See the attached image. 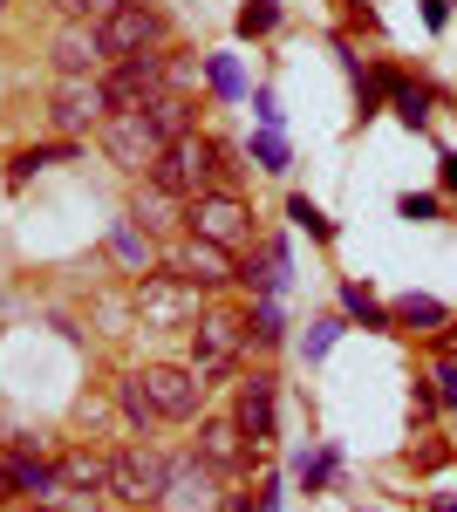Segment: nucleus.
I'll return each instance as SVG.
<instances>
[{
    "label": "nucleus",
    "mask_w": 457,
    "mask_h": 512,
    "mask_svg": "<svg viewBox=\"0 0 457 512\" xmlns=\"http://www.w3.org/2000/svg\"><path fill=\"white\" fill-rule=\"evenodd\" d=\"M185 130H191V103L178 89H164V96L137 103V110H116V117L103 123V151H110L123 171H151V164L164 158V144H178Z\"/></svg>",
    "instance_id": "f257e3e1"
},
{
    "label": "nucleus",
    "mask_w": 457,
    "mask_h": 512,
    "mask_svg": "<svg viewBox=\"0 0 457 512\" xmlns=\"http://www.w3.org/2000/svg\"><path fill=\"white\" fill-rule=\"evenodd\" d=\"M144 185H157V192L171 198H205L219 192V137H198V130H185L178 144H164V158L144 171Z\"/></svg>",
    "instance_id": "f03ea898"
},
{
    "label": "nucleus",
    "mask_w": 457,
    "mask_h": 512,
    "mask_svg": "<svg viewBox=\"0 0 457 512\" xmlns=\"http://www.w3.org/2000/svg\"><path fill=\"white\" fill-rule=\"evenodd\" d=\"M96 41H103L110 62H123V55H151V48H164V14H157L151 0H123L116 14L96 21Z\"/></svg>",
    "instance_id": "7ed1b4c3"
},
{
    "label": "nucleus",
    "mask_w": 457,
    "mask_h": 512,
    "mask_svg": "<svg viewBox=\"0 0 457 512\" xmlns=\"http://www.w3.org/2000/svg\"><path fill=\"white\" fill-rule=\"evenodd\" d=\"M103 89H110V117L116 110H137V103H151V96L171 89V55H164V48H151V55H123L110 76H103Z\"/></svg>",
    "instance_id": "20e7f679"
},
{
    "label": "nucleus",
    "mask_w": 457,
    "mask_h": 512,
    "mask_svg": "<svg viewBox=\"0 0 457 512\" xmlns=\"http://www.w3.org/2000/svg\"><path fill=\"white\" fill-rule=\"evenodd\" d=\"M219 478L198 451L185 458H171V478H164V492H157V512H219Z\"/></svg>",
    "instance_id": "39448f33"
},
{
    "label": "nucleus",
    "mask_w": 457,
    "mask_h": 512,
    "mask_svg": "<svg viewBox=\"0 0 457 512\" xmlns=\"http://www.w3.org/2000/svg\"><path fill=\"white\" fill-rule=\"evenodd\" d=\"M246 342H253V335H246L239 315H198L191 321V369H198V376H226Z\"/></svg>",
    "instance_id": "423d86ee"
},
{
    "label": "nucleus",
    "mask_w": 457,
    "mask_h": 512,
    "mask_svg": "<svg viewBox=\"0 0 457 512\" xmlns=\"http://www.w3.org/2000/svg\"><path fill=\"white\" fill-rule=\"evenodd\" d=\"M185 226L198 239H219V246L239 253V246L253 239V212L239 205V192H205V198H191V205H185Z\"/></svg>",
    "instance_id": "0eeeda50"
},
{
    "label": "nucleus",
    "mask_w": 457,
    "mask_h": 512,
    "mask_svg": "<svg viewBox=\"0 0 457 512\" xmlns=\"http://www.w3.org/2000/svg\"><path fill=\"white\" fill-rule=\"evenodd\" d=\"M164 478H171V458H157V451H144V444H123V451L110 458V492L130 499V506H157Z\"/></svg>",
    "instance_id": "6e6552de"
},
{
    "label": "nucleus",
    "mask_w": 457,
    "mask_h": 512,
    "mask_svg": "<svg viewBox=\"0 0 457 512\" xmlns=\"http://www.w3.org/2000/svg\"><path fill=\"white\" fill-rule=\"evenodd\" d=\"M48 117L62 130H89V123H110V89L96 76H62L48 96Z\"/></svg>",
    "instance_id": "1a4fd4ad"
},
{
    "label": "nucleus",
    "mask_w": 457,
    "mask_h": 512,
    "mask_svg": "<svg viewBox=\"0 0 457 512\" xmlns=\"http://www.w3.org/2000/svg\"><path fill=\"white\" fill-rule=\"evenodd\" d=\"M144 390H151L157 417L185 424V417H198V396H205V376H198V369H178V362H151V369H144Z\"/></svg>",
    "instance_id": "9d476101"
},
{
    "label": "nucleus",
    "mask_w": 457,
    "mask_h": 512,
    "mask_svg": "<svg viewBox=\"0 0 457 512\" xmlns=\"http://www.w3.org/2000/svg\"><path fill=\"white\" fill-rule=\"evenodd\" d=\"M137 301H144V321H198V287H191L178 267L171 274H144V287H137Z\"/></svg>",
    "instance_id": "9b49d317"
},
{
    "label": "nucleus",
    "mask_w": 457,
    "mask_h": 512,
    "mask_svg": "<svg viewBox=\"0 0 457 512\" xmlns=\"http://www.w3.org/2000/svg\"><path fill=\"white\" fill-rule=\"evenodd\" d=\"M171 267L191 280V287H226V280H239V260H232V246H219V239H198L191 233L178 253H171Z\"/></svg>",
    "instance_id": "f8f14e48"
},
{
    "label": "nucleus",
    "mask_w": 457,
    "mask_h": 512,
    "mask_svg": "<svg viewBox=\"0 0 457 512\" xmlns=\"http://www.w3.org/2000/svg\"><path fill=\"white\" fill-rule=\"evenodd\" d=\"M191 451H198L212 472H239V465H246V451H253V437L239 431V417H205Z\"/></svg>",
    "instance_id": "ddd939ff"
},
{
    "label": "nucleus",
    "mask_w": 457,
    "mask_h": 512,
    "mask_svg": "<svg viewBox=\"0 0 457 512\" xmlns=\"http://www.w3.org/2000/svg\"><path fill=\"white\" fill-rule=\"evenodd\" d=\"M232 417H239V431L253 437V444H267V437H273V376H267V369H253V376L239 383Z\"/></svg>",
    "instance_id": "4468645a"
},
{
    "label": "nucleus",
    "mask_w": 457,
    "mask_h": 512,
    "mask_svg": "<svg viewBox=\"0 0 457 512\" xmlns=\"http://www.w3.org/2000/svg\"><path fill=\"white\" fill-rule=\"evenodd\" d=\"M96 62H110L103 41H96V21H62V35H55V69H62V76H89Z\"/></svg>",
    "instance_id": "2eb2a0df"
},
{
    "label": "nucleus",
    "mask_w": 457,
    "mask_h": 512,
    "mask_svg": "<svg viewBox=\"0 0 457 512\" xmlns=\"http://www.w3.org/2000/svg\"><path fill=\"white\" fill-rule=\"evenodd\" d=\"M0 465H7V478H14V492H28V499H55V485H62V465L35 458L28 444H21V451H7Z\"/></svg>",
    "instance_id": "dca6fc26"
},
{
    "label": "nucleus",
    "mask_w": 457,
    "mask_h": 512,
    "mask_svg": "<svg viewBox=\"0 0 457 512\" xmlns=\"http://www.w3.org/2000/svg\"><path fill=\"white\" fill-rule=\"evenodd\" d=\"M239 280H246V287H260V294H287V287H294V246H287V239H273L260 260H246V267H239Z\"/></svg>",
    "instance_id": "f3484780"
},
{
    "label": "nucleus",
    "mask_w": 457,
    "mask_h": 512,
    "mask_svg": "<svg viewBox=\"0 0 457 512\" xmlns=\"http://www.w3.org/2000/svg\"><path fill=\"white\" fill-rule=\"evenodd\" d=\"M396 328H410V335H444V328H451V308H444L437 294H403V301H396Z\"/></svg>",
    "instance_id": "a211bd4d"
},
{
    "label": "nucleus",
    "mask_w": 457,
    "mask_h": 512,
    "mask_svg": "<svg viewBox=\"0 0 457 512\" xmlns=\"http://www.w3.org/2000/svg\"><path fill=\"white\" fill-rule=\"evenodd\" d=\"M342 315L362 321V328H376V335H389V328H396V308H382L362 280H342Z\"/></svg>",
    "instance_id": "6ab92c4d"
},
{
    "label": "nucleus",
    "mask_w": 457,
    "mask_h": 512,
    "mask_svg": "<svg viewBox=\"0 0 457 512\" xmlns=\"http://www.w3.org/2000/svg\"><path fill=\"white\" fill-rule=\"evenodd\" d=\"M110 253L130 267V274H151V260H157V246H151V233L137 226V219H116V233H110Z\"/></svg>",
    "instance_id": "aec40b11"
},
{
    "label": "nucleus",
    "mask_w": 457,
    "mask_h": 512,
    "mask_svg": "<svg viewBox=\"0 0 457 512\" xmlns=\"http://www.w3.org/2000/svg\"><path fill=\"white\" fill-rule=\"evenodd\" d=\"M62 485H69V492H110V458L69 451V458H62Z\"/></svg>",
    "instance_id": "412c9836"
},
{
    "label": "nucleus",
    "mask_w": 457,
    "mask_h": 512,
    "mask_svg": "<svg viewBox=\"0 0 457 512\" xmlns=\"http://www.w3.org/2000/svg\"><path fill=\"white\" fill-rule=\"evenodd\" d=\"M389 110H396L403 130H430V89L403 76V82H396V96H389Z\"/></svg>",
    "instance_id": "4be33fe9"
},
{
    "label": "nucleus",
    "mask_w": 457,
    "mask_h": 512,
    "mask_svg": "<svg viewBox=\"0 0 457 512\" xmlns=\"http://www.w3.org/2000/svg\"><path fill=\"white\" fill-rule=\"evenodd\" d=\"M62 158H76V144H41V151H14V164H7V185L21 192L35 171H48V164H62Z\"/></svg>",
    "instance_id": "5701e85b"
},
{
    "label": "nucleus",
    "mask_w": 457,
    "mask_h": 512,
    "mask_svg": "<svg viewBox=\"0 0 457 512\" xmlns=\"http://www.w3.org/2000/svg\"><path fill=\"white\" fill-rule=\"evenodd\" d=\"M246 335H253L260 349H273V342L287 335V308H280V294H260V301H253V321H246Z\"/></svg>",
    "instance_id": "b1692460"
},
{
    "label": "nucleus",
    "mask_w": 457,
    "mask_h": 512,
    "mask_svg": "<svg viewBox=\"0 0 457 512\" xmlns=\"http://www.w3.org/2000/svg\"><path fill=\"white\" fill-rule=\"evenodd\" d=\"M205 82H212V96H226V103H246V96H253L232 55H205Z\"/></svg>",
    "instance_id": "393cba45"
},
{
    "label": "nucleus",
    "mask_w": 457,
    "mask_h": 512,
    "mask_svg": "<svg viewBox=\"0 0 457 512\" xmlns=\"http://www.w3.org/2000/svg\"><path fill=\"white\" fill-rule=\"evenodd\" d=\"M294 478H301L307 492H321V485L335 478V451H328V444H307V451H294Z\"/></svg>",
    "instance_id": "a878e982"
},
{
    "label": "nucleus",
    "mask_w": 457,
    "mask_h": 512,
    "mask_svg": "<svg viewBox=\"0 0 457 512\" xmlns=\"http://www.w3.org/2000/svg\"><path fill=\"white\" fill-rule=\"evenodd\" d=\"M396 82H403L396 69H362V82H355V96H362V123H369V117L382 110V103L396 96Z\"/></svg>",
    "instance_id": "bb28decb"
},
{
    "label": "nucleus",
    "mask_w": 457,
    "mask_h": 512,
    "mask_svg": "<svg viewBox=\"0 0 457 512\" xmlns=\"http://www.w3.org/2000/svg\"><path fill=\"white\" fill-rule=\"evenodd\" d=\"M178 212H185V198H171V192H137V226H144V233H151V226H171V219H178Z\"/></svg>",
    "instance_id": "cd10ccee"
},
{
    "label": "nucleus",
    "mask_w": 457,
    "mask_h": 512,
    "mask_svg": "<svg viewBox=\"0 0 457 512\" xmlns=\"http://www.w3.org/2000/svg\"><path fill=\"white\" fill-rule=\"evenodd\" d=\"M287 219H294V226H301L307 239H335V219H328V212H321V205H314L307 192L287 198Z\"/></svg>",
    "instance_id": "c85d7f7f"
},
{
    "label": "nucleus",
    "mask_w": 457,
    "mask_h": 512,
    "mask_svg": "<svg viewBox=\"0 0 457 512\" xmlns=\"http://www.w3.org/2000/svg\"><path fill=\"white\" fill-rule=\"evenodd\" d=\"M342 328H348L342 315H321V321H307V335H301V355H307V362H321V355H328L335 342H342Z\"/></svg>",
    "instance_id": "c756f323"
},
{
    "label": "nucleus",
    "mask_w": 457,
    "mask_h": 512,
    "mask_svg": "<svg viewBox=\"0 0 457 512\" xmlns=\"http://www.w3.org/2000/svg\"><path fill=\"white\" fill-rule=\"evenodd\" d=\"M246 158L260 164V171H287V164H294V151H287V137H280V130H260Z\"/></svg>",
    "instance_id": "7c9ffc66"
},
{
    "label": "nucleus",
    "mask_w": 457,
    "mask_h": 512,
    "mask_svg": "<svg viewBox=\"0 0 457 512\" xmlns=\"http://www.w3.org/2000/svg\"><path fill=\"white\" fill-rule=\"evenodd\" d=\"M116 403H123V417H130L137 431H144V424L157 417V403H151V390H144V376H130V383L116 390Z\"/></svg>",
    "instance_id": "2f4dec72"
},
{
    "label": "nucleus",
    "mask_w": 457,
    "mask_h": 512,
    "mask_svg": "<svg viewBox=\"0 0 457 512\" xmlns=\"http://www.w3.org/2000/svg\"><path fill=\"white\" fill-rule=\"evenodd\" d=\"M273 21H280V0H246L239 7V35H273Z\"/></svg>",
    "instance_id": "473e14b6"
},
{
    "label": "nucleus",
    "mask_w": 457,
    "mask_h": 512,
    "mask_svg": "<svg viewBox=\"0 0 457 512\" xmlns=\"http://www.w3.org/2000/svg\"><path fill=\"white\" fill-rule=\"evenodd\" d=\"M396 219H410V226H430V219H437V192H403V198H396Z\"/></svg>",
    "instance_id": "72a5a7b5"
},
{
    "label": "nucleus",
    "mask_w": 457,
    "mask_h": 512,
    "mask_svg": "<svg viewBox=\"0 0 457 512\" xmlns=\"http://www.w3.org/2000/svg\"><path fill=\"white\" fill-rule=\"evenodd\" d=\"M62 7V21H103V14H116L123 0H55Z\"/></svg>",
    "instance_id": "f704fd0d"
},
{
    "label": "nucleus",
    "mask_w": 457,
    "mask_h": 512,
    "mask_svg": "<svg viewBox=\"0 0 457 512\" xmlns=\"http://www.w3.org/2000/svg\"><path fill=\"white\" fill-rule=\"evenodd\" d=\"M410 465H417V472H444V465H451V451H444L437 437H423L417 451H410Z\"/></svg>",
    "instance_id": "c9c22d12"
},
{
    "label": "nucleus",
    "mask_w": 457,
    "mask_h": 512,
    "mask_svg": "<svg viewBox=\"0 0 457 512\" xmlns=\"http://www.w3.org/2000/svg\"><path fill=\"white\" fill-rule=\"evenodd\" d=\"M253 117H260V130H280V96H273L267 82L253 89Z\"/></svg>",
    "instance_id": "e433bc0d"
},
{
    "label": "nucleus",
    "mask_w": 457,
    "mask_h": 512,
    "mask_svg": "<svg viewBox=\"0 0 457 512\" xmlns=\"http://www.w3.org/2000/svg\"><path fill=\"white\" fill-rule=\"evenodd\" d=\"M246 151H239V144H219V192H232V178H239V171H246Z\"/></svg>",
    "instance_id": "4c0bfd02"
},
{
    "label": "nucleus",
    "mask_w": 457,
    "mask_h": 512,
    "mask_svg": "<svg viewBox=\"0 0 457 512\" xmlns=\"http://www.w3.org/2000/svg\"><path fill=\"white\" fill-rule=\"evenodd\" d=\"M430 383H437V396H444V410H457V362H437Z\"/></svg>",
    "instance_id": "58836bf2"
},
{
    "label": "nucleus",
    "mask_w": 457,
    "mask_h": 512,
    "mask_svg": "<svg viewBox=\"0 0 457 512\" xmlns=\"http://www.w3.org/2000/svg\"><path fill=\"white\" fill-rule=\"evenodd\" d=\"M280 499H287V485H280V478H267V485H260V512H280Z\"/></svg>",
    "instance_id": "ea45409f"
},
{
    "label": "nucleus",
    "mask_w": 457,
    "mask_h": 512,
    "mask_svg": "<svg viewBox=\"0 0 457 512\" xmlns=\"http://www.w3.org/2000/svg\"><path fill=\"white\" fill-rule=\"evenodd\" d=\"M348 21H355V28H369V35H376V28H382V14H376V7H362V0L348 7Z\"/></svg>",
    "instance_id": "a19ab883"
},
{
    "label": "nucleus",
    "mask_w": 457,
    "mask_h": 512,
    "mask_svg": "<svg viewBox=\"0 0 457 512\" xmlns=\"http://www.w3.org/2000/svg\"><path fill=\"white\" fill-rule=\"evenodd\" d=\"M423 21H430V28H444V21H451V0H423Z\"/></svg>",
    "instance_id": "79ce46f5"
},
{
    "label": "nucleus",
    "mask_w": 457,
    "mask_h": 512,
    "mask_svg": "<svg viewBox=\"0 0 457 512\" xmlns=\"http://www.w3.org/2000/svg\"><path fill=\"white\" fill-rule=\"evenodd\" d=\"M437 164H444V171H437V185H444V192H457V151H444Z\"/></svg>",
    "instance_id": "37998d69"
},
{
    "label": "nucleus",
    "mask_w": 457,
    "mask_h": 512,
    "mask_svg": "<svg viewBox=\"0 0 457 512\" xmlns=\"http://www.w3.org/2000/svg\"><path fill=\"white\" fill-rule=\"evenodd\" d=\"M226 512H260V506H253L246 492H232V499H226Z\"/></svg>",
    "instance_id": "c03bdc74"
},
{
    "label": "nucleus",
    "mask_w": 457,
    "mask_h": 512,
    "mask_svg": "<svg viewBox=\"0 0 457 512\" xmlns=\"http://www.w3.org/2000/svg\"><path fill=\"white\" fill-rule=\"evenodd\" d=\"M430 506H437V512H457V492H437V499H430Z\"/></svg>",
    "instance_id": "a18cd8bd"
},
{
    "label": "nucleus",
    "mask_w": 457,
    "mask_h": 512,
    "mask_svg": "<svg viewBox=\"0 0 457 512\" xmlns=\"http://www.w3.org/2000/svg\"><path fill=\"white\" fill-rule=\"evenodd\" d=\"M7 492H14V478H7V465H0V499H7Z\"/></svg>",
    "instance_id": "49530a36"
},
{
    "label": "nucleus",
    "mask_w": 457,
    "mask_h": 512,
    "mask_svg": "<svg viewBox=\"0 0 457 512\" xmlns=\"http://www.w3.org/2000/svg\"><path fill=\"white\" fill-rule=\"evenodd\" d=\"M28 512H41V506H28Z\"/></svg>",
    "instance_id": "de8ad7c7"
},
{
    "label": "nucleus",
    "mask_w": 457,
    "mask_h": 512,
    "mask_svg": "<svg viewBox=\"0 0 457 512\" xmlns=\"http://www.w3.org/2000/svg\"><path fill=\"white\" fill-rule=\"evenodd\" d=\"M0 7H7V0H0Z\"/></svg>",
    "instance_id": "09e8293b"
}]
</instances>
